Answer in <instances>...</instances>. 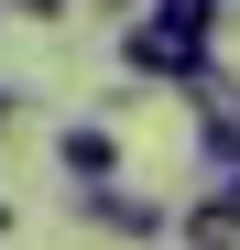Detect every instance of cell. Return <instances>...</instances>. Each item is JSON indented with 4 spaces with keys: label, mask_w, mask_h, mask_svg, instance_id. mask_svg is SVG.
<instances>
[{
    "label": "cell",
    "mask_w": 240,
    "mask_h": 250,
    "mask_svg": "<svg viewBox=\"0 0 240 250\" xmlns=\"http://www.w3.org/2000/svg\"><path fill=\"white\" fill-rule=\"evenodd\" d=\"M66 11H76V0H0V22H33V33H55Z\"/></svg>",
    "instance_id": "obj_6"
},
{
    "label": "cell",
    "mask_w": 240,
    "mask_h": 250,
    "mask_svg": "<svg viewBox=\"0 0 240 250\" xmlns=\"http://www.w3.org/2000/svg\"><path fill=\"white\" fill-rule=\"evenodd\" d=\"M218 33H186V22H164L142 0V11H120V76H142V87H186V65L208 55Z\"/></svg>",
    "instance_id": "obj_1"
},
{
    "label": "cell",
    "mask_w": 240,
    "mask_h": 250,
    "mask_svg": "<svg viewBox=\"0 0 240 250\" xmlns=\"http://www.w3.org/2000/svg\"><path fill=\"white\" fill-rule=\"evenodd\" d=\"M76 11H109V22H120V11H142V0H76Z\"/></svg>",
    "instance_id": "obj_7"
},
{
    "label": "cell",
    "mask_w": 240,
    "mask_h": 250,
    "mask_svg": "<svg viewBox=\"0 0 240 250\" xmlns=\"http://www.w3.org/2000/svg\"><path fill=\"white\" fill-rule=\"evenodd\" d=\"M55 163H66V185H120V131H109V120H66Z\"/></svg>",
    "instance_id": "obj_3"
},
{
    "label": "cell",
    "mask_w": 240,
    "mask_h": 250,
    "mask_svg": "<svg viewBox=\"0 0 240 250\" xmlns=\"http://www.w3.org/2000/svg\"><path fill=\"white\" fill-rule=\"evenodd\" d=\"M11 109H22V87H0V131H11Z\"/></svg>",
    "instance_id": "obj_8"
},
{
    "label": "cell",
    "mask_w": 240,
    "mask_h": 250,
    "mask_svg": "<svg viewBox=\"0 0 240 250\" xmlns=\"http://www.w3.org/2000/svg\"><path fill=\"white\" fill-rule=\"evenodd\" d=\"M196 152H208V163H240V98H229L218 120H196Z\"/></svg>",
    "instance_id": "obj_5"
},
{
    "label": "cell",
    "mask_w": 240,
    "mask_h": 250,
    "mask_svg": "<svg viewBox=\"0 0 240 250\" xmlns=\"http://www.w3.org/2000/svg\"><path fill=\"white\" fill-rule=\"evenodd\" d=\"M76 229L88 239H175V207H153L131 185H76Z\"/></svg>",
    "instance_id": "obj_2"
},
{
    "label": "cell",
    "mask_w": 240,
    "mask_h": 250,
    "mask_svg": "<svg viewBox=\"0 0 240 250\" xmlns=\"http://www.w3.org/2000/svg\"><path fill=\"white\" fill-rule=\"evenodd\" d=\"M175 239H240V163H218V185L175 207Z\"/></svg>",
    "instance_id": "obj_4"
}]
</instances>
